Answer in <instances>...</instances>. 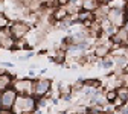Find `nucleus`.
Returning a JSON list of instances; mask_svg holds the SVG:
<instances>
[{
    "instance_id": "nucleus-11",
    "label": "nucleus",
    "mask_w": 128,
    "mask_h": 114,
    "mask_svg": "<svg viewBox=\"0 0 128 114\" xmlns=\"http://www.w3.org/2000/svg\"><path fill=\"white\" fill-rule=\"evenodd\" d=\"M9 23H11L9 17H8V15H6L5 12H2V11H0V29L8 27V26H9Z\"/></svg>"
},
{
    "instance_id": "nucleus-1",
    "label": "nucleus",
    "mask_w": 128,
    "mask_h": 114,
    "mask_svg": "<svg viewBox=\"0 0 128 114\" xmlns=\"http://www.w3.org/2000/svg\"><path fill=\"white\" fill-rule=\"evenodd\" d=\"M14 114H29L37 111V99L34 96H22L18 94L11 110Z\"/></svg>"
},
{
    "instance_id": "nucleus-17",
    "label": "nucleus",
    "mask_w": 128,
    "mask_h": 114,
    "mask_svg": "<svg viewBox=\"0 0 128 114\" xmlns=\"http://www.w3.org/2000/svg\"><path fill=\"white\" fill-rule=\"evenodd\" d=\"M0 114H14L12 111H0Z\"/></svg>"
},
{
    "instance_id": "nucleus-18",
    "label": "nucleus",
    "mask_w": 128,
    "mask_h": 114,
    "mask_svg": "<svg viewBox=\"0 0 128 114\" xmlns=\"http://www.w3.org/2000/svg\"><path fill=\"white\" fill-rule=\"evenodd\" d=\"M75 114H76V113H75Z\"/></svg>"
},
{
    "instance_id": "nucleus-13",
    "label": "nucleus",
    "mask_w": 128,
    "mask_h": 114,
    "mask_svg": "<svg viewBox=\"0 0 128 114\" xmlns=\"http://www.w3.org/2000/svg\"><path fill=\"white\" fill-rule=\"evenodd\" d=\"M113 64H114V61L111 59V58H105L104 62H102V67L104 69H111V67H113Z\"/></svg>"
},
{
    "instance_id": "nucleus-3",
    "label": "nucleus",
    "mask_w": 128,
    "mask_h": 114,
    "mask_svg": "<svg viewBox=\"0 0 128 114\" xmlns=\"http://www.w3.org/2000/svg\"><path fill=\"white\" fill-rule=\"evenodd\" d=\"M52 88V81L47 78H37L34 79V90H32V96L35 99H43L46 94H49Z\"/></svg>"
},
{
    "instance_id": "nucleus-8",
    "label": "nucleus",
    "mask_w": 128,
    "mask_h": 114,
    "mask_svg": "<svg viewBox=\"0 0 128 114\" xmlns=\"http://www.w3.org/2000/svg\"><path fill=\"white\" fill-rule=\"evenodd\" d=\"M82 3V9L84 11H88V12H94L101 6V2L99 0H81Z\"/></svg>"
},
{
    "instance_id": "nucleus-10",
    "label": "nucleus",
    "mask_w": 128,
    "mask_h": 114,
    "mask_svg": "<svg viewBox=\"0 0 128 114\" xmlns=\"http://www.w3.org/2000/svg\"><path fill=\"white\" fill-rule=\"evenodd\" d=\"M108 52H110V46L108 44H101L99 47H96V55L98 56H107Z\"/></svg>"
},
{
    "instance_id": "nucleus-9",
    "label": "nucleus",
    "mask_w": 128,
    "mask_h": 114,
    "mask_svg": "<svg viewBox=\"0 0 128 114\" xmlns=\"http://www.w3.org/2000/svg\"><path fill=\"white\" fill-rule=\"evenodd\" d=\"M116 94H118V99L120 101V104L128 102V88H118Z\"/></svg>"
},
{
    "instance_id": "nucleus-4",
    "label": "nucleus",
    "mask_w": 128,
    "mask_h": 114,
    "mask_svg": "<svg viewBox=\"0 0 128 114\" xmlns=\"http://www.w3.org/2000/svg\"><path fill=\"white\" fill-rule=\"evenodd\" d=\"M8 27H9V30H11V34H12V37H14L15 41L23 40V38L28 35L29 29H30L29 24H28L26 21H22V20H12Z\"/></svg>"
},
{
    "instance_id": "nucleus-5",
    "label": "nucleus",
    "mask_w": 128,
    "mask_h": 114,
    "mask_svg": "<svg viewBox=\"0 0 128 114\" xmlns=\"http://www.w3.org/2000/svg\"><path fill=\"white\" fill-rule=\"evenodd\" d=\"M17 96L18 94L12 90V87L0 93V111H11Z\"/></svg>"
},
{
    "instance_id": "nucleus-7",
    "label": "nucleus",
    "mask_w": 128,
    "mask_h": 114,
    "mask_svg": "<svg viewBox=\"0 0 128 114\" xmlns=\"http://www.w3.org/2000/svg\"><path fill=\"white\" fill-rule=\"evenodd\" d=\"M14 79H15V75L8 73L6 70L0 69V93L5 91V90H8V88H11Z\"/></svg>"
},
{
    "instance_id": "nucleus-16",
    "label": "nucleus",
    "mask_w": 128,
    "mask_h": 114,
    "mask_svg": "<svg viewBox=\"0 0 128 114\" xmlns=\"http://www.w3.org/2000/svg\"><path fill=\"white\" fill-rule=\"evenodd\" d=\"M88 114H107V113H104V111H99V110H93V111H90Z\"/></svg>"
},
{
    "instance_id": "nucleus-12",
    "label": "nucleus",
    "mask_w": 128,
    "mask_h": 114,
    "mask_svg": "<svg viewBox=\"0 0 128 114\" xmlns=\"http://www.w3.org/2000/svg\"><path fill=\"white\" fill-rule=\"evenodd\" d=\"M105 99H107V102H114V101L118 99L116 90H113V91H108V93L105 94Z\"/></svg>"
},
{
    "instance_id": "nucleus-2",
    "label": "nucleus",
    "mask_w": 128,
    "mask_h": 114,
    "mask_svg": "<svg viewBox=\"0 0 128 114\" xmlns=\"http://www.w3.org/2000/svg\"><path fill=\"white\" fill-rule=\"evenodd\" d=\"M12 90L22 96H32L34 90V79L32 78H15L12 81Z\"/></svg>"
},
{
    "instance_id": "nucleus-14",
    "label": "nucleus",
    "mask_w": 128,
    "mask_h": 114,
    "mask_svg": "<svg viewBox=\"0 0 128 114\" xmlns=\"http://www.w3.org/2000/svg\"><path fill=\"white\" fill-rule=\"evenodd\" d=\"M11 67H14V64H12V62H6V61H2V62H0V69H3V70L11 69Z\"/></svg>"
},
{
    "instance_id": "nucleus-6",
    "label": "nucleus",
    "mask_w": 128,
    "mask_h": 114,
    "mask_svg": "<svg viewBox=\"0 0 128 114\" xmlns=\"http://www.w3.org/2000/svg\"><path fill=\"white\" fill-rule=\"evenodd\" d=\"M15 41L9 27H3L0 29V49H3V50H14L15 49Z\"/></svg>"
},
{
    "instance_id": "nucleus-15",
    "label": "nucleus",
    "mask_w": 128,
    "mask_h": 114,
    "mask_svg": "<svg viewBox=\"0 0 128 114\" xmlns=\"http://www.w3.org/2000/svg\"><path fill=\"white\" fill-rule=\"evenodd\" d=\"M32 56H34V52H28V55H23V56H20V61L29 59V58H32Z\"/></svg>"
}]
</instances>
